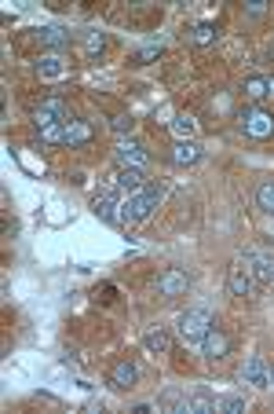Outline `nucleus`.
I'll list each match as a JSON object with an SVG mask.
<instances>
[{"instance_id": "f257e3e1", "label": "nucleus", "mask_w": 274, "mask_h": 414, "mask_svg": "<svg viewBox=\"0 0 274 414\" xmlns=\"http://www.w3.org/2000/svg\"><path fill=\"white\" fill-rule=\"evenodd\" d=\"M161 198H165V191L154 187V184H147L143 191H136V195H128V202L121 205V224H139V220H147L161 205Z\"/></svg>"}, {"instance_id": "f03ea898", "label": "nucleus", "mask_w": 274, "mask_h": 414, "mask_svg": "<svg viewBox=\"0 0 274 414\" xmlns=\"http://www.w3.org/2000/svg\"><path fill=\"white\" fill-rule=\"evenodd\" d=\"M179 338L187 341V345H201L205 341V334L216 327L212 322V312H208V308H190V312H183L179 316Z\"/></svg>"}, {"instance_id": "7ed1b4c3", "label": "nucleus", "mask_w": 274, "mask_h": 414, "mask_svg": "<svg viewBox=\"0 0 274 414\" xmlns=\"http://www.w3.org/2000/svg\"><path fill=\"white\" fill-rule=\"evenodd\" d=\"M241 121V132L253 136V139H271L274 136V114L271 110H259V107H245L238 114Z\"/></svg>"}, {"instance_id": "20e7f679", "label": "nucleus", "mask_w": 274, "mask_h": 414, "mask_svg": "<svg viewBox=\"0 0 274 414\" xmlns=\"http://www.w3.org/2000/svg\"><path fill=\"white\" fill-rule=\"evenodd\" d=\"M113 158L121 169H147V162H150V154L143 144H136V139H121V144L113 147Z\"/></svg>"}, {"instance_id": "39448f33", "label": "nucleus", "mask_w": 274, "mask_h": 414, "mask_svg": "<svg viewBox=\"0 0 274 414\" xmlns=\"http://www.w3.org/2000/svg\"><path fill=\"white\" fill-rule=\"evenodd\" d=\"M190 290V275L183 268H165L158 275V293L161 297H183Z\"/></svg>"}, {"instance_id": "423d86ee", "label": "nucleus", "mask_w": 274, "mask_h": 414, "mask_svg": "<svg viewBox=\"0 0 274 414\" xmlns=\"http://www.w3.org/2000/svg\"><path fill=\"white\" fill-rule=\"evenodd\" d=\"M62 121H70V118H66V103H62V99H44L41 107H37V114H33L37 132H41V128H48V125H62Z\"/></svg>"}, {"instance_id": "0eeeda50", "label": "nucleus", "mask_w": 274, "mask_h": 414, "mask_svg": "<svg viewBox=\"0 0 274 414\" xmlns=\"http://www.w3.org/2000/svg\"><path fill=\"white\" fill-rule=\"evenodd\" d=\"M227 352H230V338L219 327H212L205 334V341H201V356L208 359V363H219V359H227Z\"/></svg>"}, {"instance_id": "6e6552de", "label": "nucleus", "mask_w": 274, "mask_h": 414, "mask_svg": "<svg viewBox=\"0 0 274 414\" xmlns=\"http://www.w3.org/2000/svg\"><path fill=\"white\" fill-rule=\"evenodd\" d=\"M241 378H245V385H256V389H271V370H267V363H264V356H249V359H245Z\"/></svg>"}, {"instance_id": "1a4fd4ad", "label": "nucleus", "mask_w": 274, "mask_h": 414, "mask_svg": "<svg viewBox=\"0 0 274 414\" xmlns=\"http://www.w3.org/2000/svg\"><path fill=\"white\" fill-rule=\"evenodd\" d=\"M136 381H139V367L132 363V359L113 363V370H110V385H113V389H132Z\"/></svg>"}, {"instance_id": "9d476101", "label": "nucleus", "mask_w": 274, "mask_h": 414, "mask_svg": "<svg viewBox=\"0 0 274 414\" xmlns=\"http://www.w3.org/2000/svg\"><path fill=\"white\" fill-rule=\"evenodd\" d=\"M91 213H95L102 224H121V202H117L113 195H99L95 202H91Z\"/></svg>"}, {"instance_id": "9b49d317", "label": "nucleus", "mask_w": 274, "mask_h": 414, "mask_svg": "<svg viewBox=\"0 0 274 414\" xmlns=\"http://www.w3.org/2000/svg\"><path fill=\"white\" fill-rule=\"evenodd\" d=\"M91 136H95V128L88 121H81V118L66 121V147H84V144H91Z\"/></svg>"}, {"instance_id": "f8f14e48", "label": "nucleus", "mask_w": 274, "mask_h": 414, "mask_svg": "<svg viewBox=\"0 0 274 414\" xmlns=\"http://www.w3.org/2000/svg\"><path fill=\"white\" fill-rule=\"evenodd\" d=\"M245 264H253L249 271H253L256 282H274V257H267V253H249V257H245Z\"/></svg>"}, {"instance_id": "ddd939ff", "label": "nucleus", "mask_w": 274, "mask_h": 414, "mask_svg": "<svg viewBox=\"0 0 274 414\" xmlns=\"http://www.w3.org/2000/svg\"><path fill=\"white\" fill-rule=\"evenodd\" d=\"M227 290H230L234 297H249V293H253V271H249V268H230Z\"/></svg>"}, {"instance_id": "4468645a", "label": "nucleus", "mask_w": 274, "mask_h": 414, "mask_svg": "<svg viewBox=\"0 0 274 414\" xmlns=\"http://www.w3.org/2000/svg\"><path fill=\"white\" fill-rule=\"evenodd\" d=\"M143 345H147V352H154V356H168V352H172V338H168V330H161V327H154V330L143 334Z\"/></svg>"}, {"instance_id": "2eb2a0df", "label": "nucleus", "mask_w": 274, "mask_h": 414, "mask_svg": "<svg viewBox=\"0 0 274 414\" xmlns=\"http://www.w3.org/2000/svg\"><path fill=\"white\" fill-rule=\"evenodd\" d=\"M37 37H41V44H44V48H51V51L70 48V33L62 30V26H41V30H37Z\"/></svg>"}, {"instance_id": "dca6fc26", "label": "nucleus", "mask_w": 274, "mask_h": 414, "mask_svg": "<svg viewBox=\"0 0 274 414\" xmlns=\"http://www.w3.org/2000/svg\"><path fill=\"white\" fill-rule=\"evenodd\" d=\"M172 162H176V165H198V162H201V147L194 144V139H176Z\"/></svg>"}, {"instance_id": "f3484780", "label": "nucleus", "mask_w": 274, "mask_h": 414, "mask_svg": "<svg viewBox=\"0 0 274 414\" xmlns=\"http://www.w3.org/2000/svg\"><path fill=\"white\" fill-rule=\"evenodd\" d=\"M121 191H128V195H136V191H143L147 187V180H143V169H121L117 173V180H113Z\"/></svg>"}, {"instance_id": "a211bd4d", "label": "nucleus", "mask_w": 274, "mask_h": 414, "mask_svg": "<svg viewBox=\"0 0 274 414\" xmlns=\"http://www.w3.org/2000/svg\"><path fill=\"white\" fill-rule=\"evenodd\" d=\"M37 70H41V77H62V55L59 51H51V55H41V62H37Z\"/></svg>"}, {"instance_id": "6ab92c4d", "label": "nucleus", "mask_w": 274, "mask_h": 414, "mask_svg": "<svg viewBox=\"0 0 274 414\" xmlns=\"http://www.w3.org/2000/svg\"><path fill=\"white\" fill-rule=\"evenodd\" d=\"M245 96H249L253 103L267 99L271 96V81H267V77H249V81H245Z\"/></svg>"}, {"instance_id": "aec40b11", "label": "nucleus", "mask_w": 274, "mask_h": 414, "mask_svg": "<svg viewBox=\"0 0 274 414\" xmlns=\"http://www.w3.org/2000/svg\"><path fill=\"white\" fill-rule=\"evenodd\" d=\"M256 205L274 216V180H264V184L256 187Z\"/></svg>"}, {"instance_id": "412c9836", "label": "nucleus", "mask_w": 274, "mask_h": 414, "mask_svg": "<svg viewBox=\"0 0 274 414\" xmlns=\"http://www.w3.org/2000/svg\"><path fill=\"white\" fill-rule=\"evenodd\" d=\"M168 128H172V132H176L179 139H190L194 132H198V121H194V118H187V114H176V118H172V125H168Z\"/></svg>"}, {"instance_id": "4be33fe9", "label": "nucleus", "mask_w": 274, "mask_h": 414, "mask_svg": "<svg viewBox=\"0 0 274 414\" xmlns=\"http://www.w3.org/2000/svg\"><path fill=\"white\" fill-rule=\"evenodd\" d=\"M37 136H41L44 144H66V121H62V125H48V128H41Z\"/></svg>"}, {"instance_id": "5701e85b", "label": "nucleus", "mask_w": 274, "mask_h": 414, "mask_svg": "<svg viewBox=\"0 0 274 414\" xmlns=\"http://www.w3.org/2000/svg\"><path fill=\"white\" fill-rule=\"evenodd\" d=\"M216 41V26L212 22H198L194 26V44H212Z\"/></svg>"}, {"instance_id": "b1692460", "label": "nucleus", "mask_w": 274, "mask_h": 414, "mask_svg": "<svg viewBox=\"0 0 274 414\" xmlns=\"http://www.w3.org/2000/svg\"><path fill=\"white\" fill-rule=\"evenodd\" d=\"M216 411H227V414H241L245 411V399L241 396H227V399H219Z\"/></svg>"}, {"instance_id": "393cba45", "label": "nucleus", "mask_w": 274, "mask_h": 414, "mask_svg": "<svg viewBox=\"0 0 274 414\" xmlns=\"http://www.w3.org/2000/svg\"><path fill=\"white\" fill-rule=\"evenodd\" d=\"M158 51H161V44H147V48H139V51H136V62H150L154 55H158Z\"/></svg>"}, {"instance_id": "a878e982", "label": "nucleus", "mask_w": 274, "mask_h": 414, "mask_svg": "<svg viewBox=\"0 0 274 414\" xmlns=\"http://www.w3.org/2000/svg\"><path fill=\"white\" fill-rule=\"evenodd\" d=\"M245 11H249L253 19H259V15L267 11V0H249V4H245Z\"/></svg>"}, {"instance_id": "bb28decb", "label": "nucleus", "mask_w": 274, "mask_h": 414, "mask_svg": "<svg viewBox=\"0 0 274 414\" xmlns=\"http://www.w3.org/2000/svg\"><path fill=\"white\" fill-rule=\"evenodd\" d=\"M132 118H125V114H121V118H113V128H117V132H132Z\"/></svg>"}, {"instance_id": "cd10ccee", "label": "nucleus", "mask_w": 274, "mask_h": 414, "mask_svg": "<svg viewBox=\"0 0 274 414\" xmlns=\"http://www.w3.org/2000/svg\"><path fill=\"white\" fill-rule=\"evenodd\" d=\"M102 44H107V37H102V33H91L88 37V51H102Z\"/></svg>"}, {"instance_id": "c85d7f7f", "label": "nucleus", "mask_w": 274, "mask_h": 414, "mask_svg": "<svg viewBox=\"0 0 274 414\" xmlns=\"http://www.w3.org/2000/svg\"><path fill=\"white\" fill-rule=\"evenodd\" d=\"M271 385H274V370H271Z\"/></svg>"}]
</instances>
